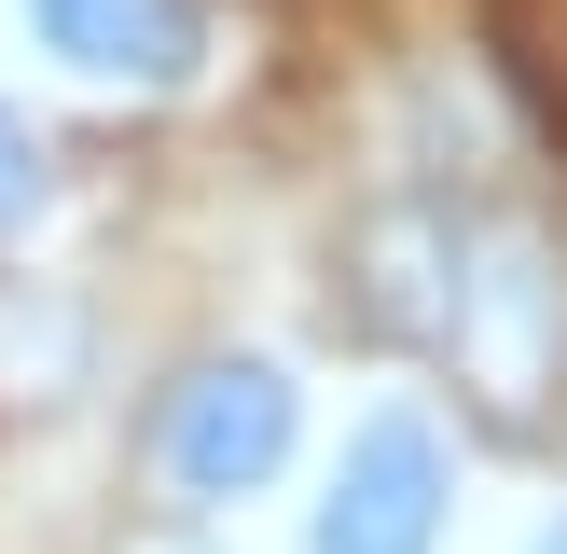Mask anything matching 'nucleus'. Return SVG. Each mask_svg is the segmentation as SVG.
Instances as JSON below:
<instances>
[{
	"label": "nucleus",
	"instance_id": "1",
	"mask_svg": "<svg viewBox=\"0 0 567 554\" xmlns=\"http://www.w3.org/2000/svg\"><path fill=\"white\" fill-rule=\"evenodd\" d=\"M291 443H305V388H291V360H264V347L194 360V375L166 388V416H153V471L194 499V513L264 499L277 471H291Z\"/></svg>",
	"mask_w": 567,
	"mask_h": 554
},
{
	"label": "nucleus",
	"instance_id": "2",
	"mask_svg": "<svg viewBox=\"0 0 567 554\" xmlns=\"http://www.w3.org/2000/svg\"><path fill=\"white\" fill-rule=\"evenodd\" d=\"M457 291H443V347L498 388V402H540L567 360V249L540 222H457Z\"/></svg>",
	"mask_w": 567,
	"mask_h": 554
},
{
	"label": "nucleus",
	"instance_id": "3",
	"mask_svg": "<svg viewBox=\"0 0 567 554\" xmlns=\"http://www.w3.org/2000/svg\"><path fill=\"white\" fill-rule=\"evenodd\" d=\"M457 526V443H443L430 402H374L332 458L319 513H305V554H443Z\"/></svg>",
	"mask_w": 567,
	"mask_h": 554
},
{
	"label": "nucleus",
	"instance_id": "4",
	"mask_svg": "<svg viewBox=\"0 0 567 554\" xmlns=\"http://www.w3.org/2000/svg\"><path fill=\"white\" fill-rule=\"evenodd\" d=\"M28 28L83 83H138V98H181L208 70V0H28Z\"/></svg>",
	"mask_w": 567,
	"mask_h": 554
},
{
	"label": "nucleus",
	"instance_id": "5",
	"mask_svg": "<svg viewBox=\"0 0 567 554\" xmlns=\"http://www.w3.org/2000/svg\"><path fill=\"white\" fill-rule=\"evenodd\" d=\"M42 194H55V181H42V138H28V111L0 98V236H28V222H42Z\"/></svg>",
	"mask_w": 567,
	"mask_h": 554
},
{
	"label": "nucleus",
	"instance_id": "6",
	"mask_svg": "<svg viewBox=\"0 0 567 554\" xmlns=\"http://www.w3.org/2000/svg\"><path fill=\"white\" fill-rule=\"evenodd\" d=\"M526 554H567V513H554V526H540V541H526Z\"/></svg>",
	"mask_w": 567,
	"mask_h": 554
}]
</instances>
